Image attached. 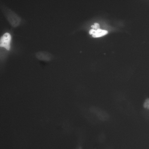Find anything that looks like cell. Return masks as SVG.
I'll use <instances>...</instances> for the list:
<instances>
[{
	"mask_svg": "<svg viewBox=\"0 0 149 149\" xmlns=\"http://www.w3.org/2000/svg\"><path fill=\"white\" fill-rule=\"evenodd\" d=\"M11 36L8 33H6L1 36L0 40V46L3 47L7 50L10 49V42Z\"/></svg>",
	"mask_w": 149,
	"mask_h": 149,
	"instance_id": "obj_3",
	"label": "cell"
},
{
	"mask_svg": "<svg viewBox=\"0 0 149 149\" xmlns=\"http://www.w3.org/2000/svg\"><path fill=\"white\" fill-rule=\"evenodd\" d=\"M89 110L101 121H106L109 118V115L107 112L97 107L91 106L89 108Z\"/></svg>",
	"mask_w": 149,
	"mask_h": 149,
	"instance_id": "obj_2",
	"label": "cell"
},
{
	"mask_svg": "<svg viewBox=\"0 0 149 149\" xmlns=\"http://www.w3.org/2000/svg\"><path fill=\"white\" fill-rule=\"evenodd\" d=\"M108 33L107 31L99 29L96 30L95 33L92 35L94 38H98L104 36Z\"/></svg>",
	"mask_w": 149,
	"mask_h": 149,
	"instance_id": "obj_5",
	"label": "cell"
},
{
	"mask_svg": "<svg viewBox=\"0 0 149 149\" xmlns=\"http://www.w3.org/2000/svg\"><path fill=\"white\" fill-rule=\"evenodd\" d=\"M3 12L8 20L12 26L16 27L19 24L21 19L14 12L9 8H5Z\"/></svg>",
	"mask_w": 149,
	"mask_h": 149,
	"instance_id": "obj_1",
	"label": "cell"
},
{
	"mask_svg": "<svg viewBox=\"0 0 149 149\" xmlns=\"http://www.w3.org/2000/svg\"><path fill=\"white\" fill-rule=\"evenodd\" d=\"M36 58L38 59L45 61H49L52 58V54L46 51H40L37 52L36 54Z\"/></svg>",
	"mask_w": 149,
	"mask_h": 149,
	"instance_id": "obj_4",
	"label": "cell"
},
{
	"mask_svg": "<svg viewBox=\"0 0 149 149\" xmlns=\"http://www.w3.org/2000/svg\"><path fill=\"white\" fill-rule=\"evenodd\" d=\"M95 30L93 29H91L89 31V34H90L93 35L95 33Z\"/></svg>",
	"mask_w": 149,
	"mask_h": 149,
	"instance_id": "obj_9",
	"label": "cell"
},
{
	"mask_svg": "<svg viewBox=\"0 0 149 149\" xmlns=\"http://www.w3.org/2000/svg\"><path fill=\"white\" fill-rule=\"evenodd\" d=\"M76 149H82V148L81 147L79 146Z\"/></svg>",
	"mask_w": 149,
	"mask_h": 149,
	"instance_id": "obj_10",
	"label": "cell"
},
{
	"mask_svg": "<svg viewBox=\"0 0 149 149\" xmlns=\"http://www.w3.org/2000/svg\"><path fill=\"white\" fill-rule=\"evenodd\" d=\"M105 136L103 134H101L99 137V141L100 142H103L105 140Z\"/></svg>",
	"mask_w": 149,
	"mask_h": 149,
	"instance_id": "obj_8",
	"label": "cell"
},
{
	"mask_svg": "<svg viewBox=\"0 0 149 149\" xmlns=\"http://www.w3.org/2000/svg\"><path fill=\"white\" fill-rule=\"evenodd\" d=\"M144 108L149 109V98L146 99L143 104Z\"/></svg>",
	"mask_w": 149,
	"mask_h": 149,
	"instance_id": "obj_6",
	"label": "cell"
},
{
	"mask_svg": "<svg viewBox=\"0 0 149 149\" xmlns=\"http://www.w3.org/2000/svg\"><path fill=\"white\" fill-rule=\"evenodd\" d=\"M91 26L93 29L95 30L100 29V25L97 23H94V25H91Z\"/></svg>",
	"mask_w": 149,
	"mask_h": 149,
	"instance_id": "obj_7",
	"label": "cell"
}]
</instances>
